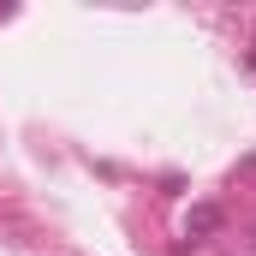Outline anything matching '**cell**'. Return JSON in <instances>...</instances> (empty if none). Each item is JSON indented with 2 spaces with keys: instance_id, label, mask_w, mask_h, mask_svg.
<instances>
[{
  "instance_id": "obj_1",
  "label": "cell",
  "mask_w": 256,
  "mask_h": 256,
  "mask_svg": "<svg viewBox=\"0 0 256 256\" xmlns=\"http://www.w3.org/2000/svg\"><path fill=\"white\" fill-rule=\"evenodd\" d=\"M208 232H220V208H214V202H196L191 214H185V238H191V244H202Z\"/></svg>"
},
{
  "instance_id": "obj_2",
  "label": "cell",
  "mask_w": 256,
  "mask_h": 256,
  "mask_svg": "<svg viewBox=\"0 0 256 256\" xmlns=\"http://www.w3.org/2000/svg\"><path fill=\"white\" fill-rule=\"evenodd\" d=\"M244 60H250V72H256V42H250V54H244Z\"/></svg>"
}]
</instances>
